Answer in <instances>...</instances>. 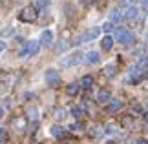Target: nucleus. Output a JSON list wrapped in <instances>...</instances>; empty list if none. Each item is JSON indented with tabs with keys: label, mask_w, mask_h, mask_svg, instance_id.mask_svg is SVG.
<instances>
[{
	"label": "nucleus",
	"mask_w": 148,
	"mask_h": 144,
	"mask_svg": "<svg viewBox=\"0 0 148 144\" xmlns=\"http://www.w3.org/2000/svg\"><path fill=\"white\" fill-rule=\"evenodd\" d=\"M38 49H40V40H27V42L22 46L18 57H22V59H24V57H33V55L38 53Z\"/></svg>",
	"instance_id": "nucleus-1"
},
{
	"label": "nucleus",
	"mask_w": 148,
	"mask_h": 144,
	"mask_svg": "<svg viewBox=\"0 0 148 144\" xmlns=\"http://www.w3.org/2000/svg\"><path fill=\"white\" fill-rule=\"evenodd\" d=\"M115 40L117 42H121L123 46H130L135 42V37L132 31H128L126 27H117L115 29Z\"/></svg>",
	"instance_id": "nucleus-2"
},
{
	"label": "nucleus",
	"mask_w": 148,
	"mask_h": 144,
	"mask_svg": "<svg viewBox=\"0 0 148 144\" xmlns=\"http://www.w3.org/2000/svg\"><path fill=\"white\" fill-rule=\"evenodd\" d=\"M38 16V11L35 5H27V8H24L18 13V20L20 22H26V24H31V22H35Z\"/></svg>",
	"instance_id": "nucleus-3"
},
{
	"label": "nucleus",
	"mask_w": 148,
	"mask_h": 144,
	"mask_svg": "<svg viewBox=\"0 0 148 144\" xmlns=\"http://www.w3.org/2000/svg\"><path fill=\"white\" fill-rule=\"evenodd\" d=\"M146 71L148 70H139L137 66H134L132 70H130L128 77H126V82L128 84H137V82H141V80L146 77Z\"/></svg>",
	"instance_id": "nucleus-4"
},
{
	"label": "nucleus",
	"mask_w": 148,
	"mask_h": 144,
	"mask_svg": "<svg viewBox=\"0 0 148 144\" xmlns=\"http://www.w3.org/2000/svg\"><path fill=\"white\" fill-rule=\"evenodd\" d=\"M82 60H84V55H82V53H79V51H75V53H71V55L64 57V59L60 60V66H64V68H71V66L81 64Z\"/></svg>",
	"instance_id": "nucleus-5"
},
{
	"label": "nucleus",
	"mask_w": 148,
	"mask_h": 144,
	"mask_svg": "<svg viewBox=\"0 0 148 144\" xmlns=\"http://www.w3.org/2000/svg\"><path fill=\"white\" fill-rule=\"evenodd\" d=\"M44 78H46V84L49 86V88H57V86L60 84V75H59V71H57V70H53V68L46 70Z\"/></svg>",
	"instance_id": "nucleus-6"
},
{
	"label": "nucleus",
	"mask_w": 148,
	"mask_h": 144,
	"mask_svg": "<svg viewBox=\"0 0 148 144\" xmlns=\"http://www.w3.org/2000/svg\"><path fill=\"white\" fill-rule=\"evenodd\" d=\"M101 35V29L99 27H92V29H86L82 33V35H79L77 40H75V44H82V42H90V40H95Z\"/></svg>",
	"instance_id": "nucleus-7"
},
{
	"label": "nucleus",
	"mask_w": 148,
	"mask_h": 144,
	"mask_svg": "<svg viewBox=\"0 0 148 144\" xmlns=\"http://www.w3.org/2000/svg\"><path fill=\"white\" fill-rule=\"evenodd\" d=\"M139 16V8L137 5H128L126 11H124V18L126 20H135Z\"/></svg>",
	"instance_id": "nucleus-8"
},
{
	"label": "nucleus",
	"mask_w": 148,
	"mask_h": 144,
	"mask_svg": "<svg viewBox=\"0 0 148 144\" xmlns=\"http://www.w3.org/2000/svg\"><path fill=\"white\" fill-rule=\"evenodd\" d=\"M53 44V33H51L49 29H44L42 31V35H40V46H51Z\"/></svg>",
	"instance_id": "nucleus-9"
},
{
	"label": "nucleus",
	"mask_w": 148,
	"mask_h": 144,
	"mask_svg": "<svg viewBox=\"0 0 148 144\" xmlns=\"http://www.w3.org/2000/svg\"><path fill=\"white\" fill-rule=\"evenodd\" d=\"M124 18V13L121 9H112L110 11V22L112 24H117V22H121Z\"/></svg>",
	"instance_id": "nucleus-10"
},
{
	"label": "nucleus",
	"mask_w": 148,
	"mask_h": 144,
	"mask_svg": "<svg viewBox=\"0 0 148 144\" xmlns=\"http://www.w3.org/2000/svg\"><path fill=\"white\" fill-rule=\"evenodd\" d=\"M79 91H81V82H71V84H68V88H66V93L70 97L77 95Z\"/></svg>",
	"instance_id": "nucleus-11"
},
{
	"label": "nucleus",
	"mask_w": 148,
	"mask_h": 144,
	"mask_svg": "<svg viewBox=\"0 0 148 144\" xmlns=\"http://www.w3.org/2000/svg\"><path fill=\"white\" fill-rule=\"evenodd\" d=\"M121 108H123V100L113 99V100H110V104H108V111H110V113H115V111H119Z\"/></svg>",
	"instance_id": "nucleus-12"
},
{
	"label": "nucleus",
	"mask_w": 148,
	"mask_h": 144,
	"mask_svg": "<svg viewBox=\"0 0 148 144\" xmlns=\"http://www.w3.org/2000/svg\"><path fill=\"white\" fill-rule=\"evenodd\" d=\"M84 60H86L88 64H97L99 62V53L97 51H90V53L84 55Z\"/></svg>",
	"instance_id": "nucleus-13"
},
{
	"label": "nucleus",
	"mask_w": 148,
	"mask_h": 144,
	"mask_svg": "<svg viewBox=\"0 0 148 144\" xmlns=\"http://www.w3.org/2000/svg\"><path fill=\"white\" fill-rule=\"evenodd\" d=\"M112 46H113V38H112L110 35H106L104 38L101 40V48L104 49V51H110V49H112Z\"/></svg>",
	"instance_id": "nucleus-14"
},
{
	"label": "nucleus",
	"mask_w": 148,
	"mask_h": 144,
	"mask_svg": "<svg viewBox=\"0 0 148 144\" xmlns=\"http://www.w3.org/2000/svg\"><path fill=\"white\" fill-rule=\"evenodd\" d=\"M110 100H112V97H110L108 91H99L97 93V102L99 104H106V102H110Z\"/></svg>",
	"instance_id": "nucleus-15"
},
{
	"label": "nucleus",
	"mask_w": 148,
	"mask_h": 144,
	"mask_svg": "<svg viewBox=\"0 0 148 144\" xmlns=\"http://www.w3.org/2000/svg\"><path fill=\"white\" fill-rule=\"evenodd\" d=\"M81 86L86 88V89H90L93 86V77H92V75H84V77L81 78Z\"/></svg>",
	"instance_id": "nucleus-16"
},
{
	"label": "nucleus",
	"mask_w": 148,
	"mask_h": 144,
	"mask_svg": "<svg viewBox=\"0 0 148 144\" xmlns=\"http://www.w3.org/2000/svg\"><path fill=\"white\" fill-rule=\"evenodd\" d=\"M11 78H13V75H11L9 71H2V73H0V84L8 86L11 82Z\"/></svg>",
	"instance_id": "nucleus-17"
},
{
	"label": "nucleus",
	"mask_w": 148,
	"mask_h": 144,
	"mask_svg": "<svg viewBox=\"0 0 148 144\" xmlns=\"http://www.w3.org/2000/svg\"><path fill=\"white\" fill-rule=\"evenodd\" d=\"M49 131H51V135H53V137H64V135H66V131L62 130L60 126H51Z\"/></svg>",
	"instance_id": "nucleus-18"
},
{
	"label": "nucleus",
	"mask_w": 148,
	"mask_h": 144,
	"mask_svg": "<svg viewBox=\"0 0 148 144\" xmlns=\"http://www.w3.org/2000/svg\"><path fill=\"white\" fill-rule=\"evenodd\" d=\"M27 117H29L31 120H37L38 119V108H35V106H31V108H27Z\"/></svg>",
	"instance_id": "nucleus-19"
},
{
	"label": "nucleus",
	"mask_w": 148,
	"mask_h": 144,
	"mask_svg": "<svg viewBox=\"0 0 148 144\" xmlns=\"http://www.w3.org/2000/svg\"><path fill=\"white\" fill-rule=\"evenodd\" d=\"M102 73H104V77H113V75L117 73V68L113 66V64H110V66L104 68V71H102Z\"/></svg>",
	"instance_id": "nucleus-20"
},
{
	"label": "nucleus",
	"mask_w": 148,
	"mask_h": 144,
	"mask_svg": "<svg viewBox=\"0 0 148 144\" xmlns=\"http://www.w3.org/2000/svg\"><path fill=\"white\" fill-rule=\"evenodd\" d=\"M48 5H49L48 0H35V8H37V11H44Z\"/></svg>",
	"instance_id": "nucleus-21"
},
{
	"label": "nucleus",
	"mask_w": 148,
	"mask_h": 144,
	"mask_svg": "<svg viewBox=\"0 0 148 144\" xmlns=\"http://www.w3.org/2000/svg\"><path fill=\"white\" fill-rule=\"evenodd\" d=\"M55 119H57V120H64V119H66V111H64L62 108H57V109H55Z\"/></svg>",
	"instance_id": "nucleus-22"
},
{
	"label": "nucleus",
	"mask_w": 148,
	"mask_h": 144,
	"mask_svg": "<svg viewBox=\"0 0 148 144\" xmlns=\"http://www.w3.org/2000/svg\"><path fill=\"white\" fill-rule=\"evenodd\" d=\"M13 126H15V128H18V130H24L26 120L24 119H13Z\"/></svg>",
	"instance_id": "nucleus-23"
},
{
	"label": "nucleus",
	"mask_w": 148,
	"mask_h": 144,
	"mask_svg": "<svg viewBox=\"0 0 148 144\" xmlns=\"http://www.w3.org/2000/svg\"><path fill=\"white\" fill-rule=\"evenodd\" d=\"M71 115H73V117H77V119H81L82 117V109L79 108V106H73L71 108Z\"/></svg>",
	"instance_id": "nucleus-24"
},
{
	"label": "nucleus",
	"mask_w": 148,
	"mask_h": 144,
	"mask_svg": "<svg viewBox=\"0 0 148 144\" xmlns=\"http://www.w3.org/2000/svg\"><path fill=\"white\" fill-rule=\"evenodd\" d=\"M66 48H68V44L64 42V40H62V42H59V44L55 46V51H57V53H62V51H64Z\"/></svg>",
	"instance_id": "nucleus-25"
},
{
	"label": "nucleus",
	"mask_w": 148,
	"mask_h": 144,
	"mask_svg": "<svg viewBox=\"0 0 148 144\" xmlns=\"http://www.w3.org/2000/svg\"><path fill=\"white\" fill-rule=\"evenodd\" d=\"M13 35H15L13 27H5V29H2V37H13Z\"/></svg>",
	"instance_id": "nucleus-26"
},
{
	"label": "nucleus",
	"mask_w": 148,
	"mask_h": 144,
	"mask_svg": "<svg viewBox=\"0 0 148 144\" xmlns=\"http://www.w3.org/2000/svg\"><path fill=\"white\" fill-rule=\"evenodd\" d=\"M82 128H84V126H82V122H73V124L70 126V130H71V131H81Z\"/></svg>",
	"instance_id": "nucleus-27"
},
{
	"label": "nucleus",
	"mask_w": 148,
	"mask_h": 144,
	"mask_svg": "<svg viewBox=\"0 0 148 144\" xmlns=\"http://www.w3.org/2000/svg\"><path fill=\"white\" fill-rule=\"evenodd\" d=\"M143 113V108H141L139 104H135L134 108H132V115H141Z\"/></svg>",
	"instance_id": "nucleus-28"
},
{
	"label": "nucleus",
	"mask_w": 148,
	"mask_h": 144,
	"mask_svg": "<svg viewBox=\"0 0 148 144\" xmlns=\"http://www.w3.org/2000/svg\"><path fill=\"white\" fill-rule=\"evenodd\" d=\"M113 29V24H112V22H106V24H102V31H112Z\"/></svg>",
	"instance_id": "nucleus-29"
},
{
	"label": "nucleus",
	"mask_w": 148,
	"mask_h": 144,
	"mask_svg": "<svg viewBox=\"0 0 148 144\" xmlns=\"http://www.w3.org/2000/svg\"><path fill=\"white\" fill-rule=\"evenodd\" d=\"M4 49H5V42H2V40H0V53H2Z\"/></svg>",
	"instance_id": "nucleus-30"
},
{
	"label": "nucleus",
	"mask_w": 148,
	"mask_h": 144,
	"mask_svg": "<svg viewBox=\"0 0 148 144\" xmlns=\"http://www.w3.org/2000/svg\"><path fill=\"white\" fill-rule=\"evenodd\" d=\"M135 144H148L145 139H139V141H135Z\"/></svg>",
	"instance_id": "nucleus-31"
},
{
	"label": "nucleus",
	"mask_w": 148,
	"mask_h": 144,
	"mask_svg": "<svg viewBox=\"0 0 148 144\" xmlns=\"http://www.w3.org/2000/svg\"><path fill=\"white\" fill-rule=\"evenodd\" d=\"M2 117H4V108L0 106V119H2Z\"/></svg>",
	"instance_id": "nucleus-32"
},
{
	"label": "nucleus",
	"mask_w": 148,
	"mask_h": 144,
	"mask_svg": "<svg viewBox=\"0 0 148 144\" xmlns=\"http://www.w3.org/2000/svg\"><path fill=\"white\" fill-rule=\"evenodd\" d=\"M141 2H143V5H145V8H148V0H141Z\"/></svg>",
	"instance_id": "nucleus-33"
},
{
	"label": "nucleus",
	"mask_w": 148,
	"mask_h": 144,
	"mask_svg": "<svg viewBox=\"0 0 148 144\" xmlns=\"http://www.w3.org/2000/svg\"><path fill=\"white\" fill-rule=\"evenodd\" d=\"M8 2H11V0H0V4H8Z\"/></svg>",
	"instance_id": "nucleus-34"
},
{
	"label": "nucleus",
	"mask_w": 148,
	"mask_h": 144,
	"mask_svg": "<svg viewBox=\"0 0 148 144\" xmlns=\"http://www.w3.org/2000/svg\"><path fill=\"white\" fill-rule=\"evenodd\" d=\"M146 44H148V33H146Z\"/></svg>",
	"instance_id": "nucleus-35"
},
{
	"label": "nucleus",
	"mask_w": 148,
	"mask_h": 144,
	"mask_svg": "<svg viewBox=\"0 0 148 144\" xmlns=\"http://www.w3.org/2000/svg\"><path fill=\"white\" fill-rule=\"evenodd\" d=\"M0 133H2V128H0Z\"/></svg>",
	"instance_id": "nucleus-36"
},
{
	"label": "nucleus",
	"mask_w": 148,
	"mask_h": 144,
	"mask_svg": "<svg viewBox=\"0 0 148 144\" xmlns=\"http://www.w3.org/2000/svg\"><path fill=\"white\" fill-rule=\"evenodd\" d=\"M108 144H113V142H108Z\"/></svg>",
	"instance_id": "nucleus-37"
},
{
	"label": "nucleus",
	"mask_w": 148,
	"mask_h": 144,
	"mask_svg": "<svg viewBox=\"0 0 148 144\" xmlns=\"http://www.w3.org/2000/svg\"><path fill=\"white\" fill-rule=\"evenodd\" d=\"M35 144H40V142H35Z\"/></svg>",
	"instance_id": "nucleus-38"
}]
</instances>
